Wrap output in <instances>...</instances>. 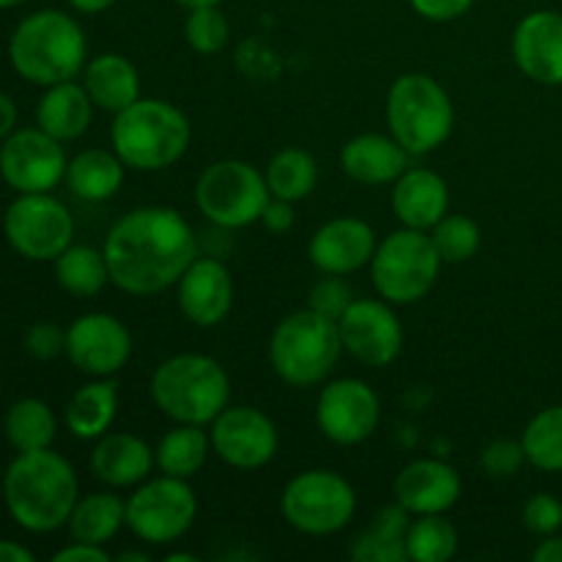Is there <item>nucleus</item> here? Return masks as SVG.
I'll list each match as a JSON object with an SVG mask.
<instances>
[{
  "label": "nucleus",
  "mask_w": 562,
  "mask_h": 562,
  "mask_svg": "<svg viewBox=\"0 0 562 562\" xmlns=\"http://www.w3.org/2000/svg\"><path fill=\"white\" fill-rule=\"evenodd\" d=\"M110 283L132 296L173 289L198 258L192 225L170 206H137L115 220L102 245Z\"/></svg>",
  "instance_id": "1"
},
{
  "label": "nucleus",
  "mask_w": 562,
  "mask_h": 562,
  "mask_svg": "<svg viewBox=\"0 0 562 562\" xmlns=\"http://www.w3.org/2000/svg\"><path fill=\"white\" fill-rule=\"evenodd\" d=\"M77 499L80 483L75 467L49 448L20 453L3 475V503L11 519L36 536L69 525Z\"/></svg>",
  "instance_id": "2"
},
{
  "label": "nucleus",
  "mask_w": 562,
  "mask_h": 562,
  "mask_svg": "<svg viewBox=\"0 0 562 562\" xmlns=\"http://www.w3.org/2000/svg\"><path fill=\"white\" fill-rule=\"evenodd\" d=\"M88 42L80 22L58 9L27 14L9 38V60L22 80L55 86L75 80L86 69Z\"/></svg>",
  "instance_id": "3"
},
{
  "label": "nucleus",
  "mask_w": 562,
  "mask_h": 562,
  "mask_svg": "<svg viewBox=\"0 0 562 562\" xmlns=\"http://www.w3.org/2000/svg\"><path fill=\"white\" fill-rule=\"evenodd\" d=\"M192 140L184 110L165 99H137L113 115L110 146L121 162L137 173H154L179 162Z\"/></svg>",
  "instance_id": "4"
},
{
  "label": "nucleus",
  "mask_w": 562,
  "mask_h": 562,
  "mask_svg": "<svg viewBox=\"0 0 562 562\" xmlns=\"http://www.w3.org/2000/svg\"><path fill=\"white\" fill-rule=\"evenodd\" d=\"M148 393L168 420L209 426L231 404V379L214 357L181 351L154 368Z\"/></svg>",
  "instance_id": "5"
},
{
  "label": "nucleus",
  "mask_w": 562,
  "mask_h": 562,
  "mask_svg": "<svg viewBox=\"0 0 562 562\" xmlns=\"http://www.w3.org/2000/svg\"><path fill=\"white\" fill-rule=\"evenodd\" d=\"M340 355L344 340L338 322L311 307L280 318L269 338V366L274 376L291 387H316L327 382Z\"/></svg>",
  "instance_id": "6"
},
{
  "label": "nucleus",
  "mask_w": 562,
  "mask_h": 562,
  "mask_svg": "<svg viewBox=\"0 0 562 562\" xmlns=\"http://www.w3.org/2000/svg\"><path fill=\"white\" fill-rule=\"evenodd\" d=\"M387 132L412 154H431L453 135L456 108L450 93L426 71H406L393 80L384 102Z\"/></svg>",
  "instance_id": "7"
},
{
  "label": "nucleus",
  "mask_w": 562,
  "mask_h": 562,
  "mask_svg": "<svg viewBox=\"0 0 562 562\" xmlns=\"http://www.w3.org/2000/svg\"><path fill=\"white\" fill-rule=\"evenodd\" d=\"M442 258L428 231L404 228L384 236L371 258L373 289L390 305H412L431 294L442 272Z\"/></svg>",
  "instance_id": "8"
},
{
  "label": "nucleus",
  "mask_w": 562,
  "mask_h": 562,
  "mask_svg": "<svg viewBox=\"0 0 562 562\" xmlns=\"http://www.w3.org/2000/svg\"><path fill=\"white\" fill-rule=\"evenodd\" d=\"M269 192L267 179L256 165L245 159L212 162L195 184V206L217 228H247L261 223Z\"/></svg>",
  "instance_id": "9"
},
{
  "label": "nucleus",
  "mask_w": 562,
  "mask_h": 562,
  "mask_svg": "<svg viewBox=\"0 0 562 562\" xmlns=\"http://www.w3.org/2000/svg\"><path fill=\"white\" fill-rule=\"evenodd\" d=\"M280 514L302 536H335L355 519L357 492L340 472L307 470L285 483Z\"/></svg>",
  "instance_id": "10"
},
{
  "label": "nucleus",
  "mask_w": 562,
  "mask_h": 562,
  "mask_svg": "<svg viewBox=\"0 0 562 562\" xmlns=\"http://www.w3.org/2000/svg\"><path fill=\"white\" fill-rule=\"evenodd\" d=\"M198 519V497L190 481L159 475L137 483L126 499V527L148 547H168L190 532Z\"/></svg>",
  "instance_id": "11"
},
{
  "label": "nucleus",
  "mask_w": 562,
  "mask_h": 562,
  "mask_svg": "<svg viewBox=\"0 0 562 562\" xmlns=\"http://www.w3.org/2000/svg\"><path fill=\"white\" fill-rule=\"evenodd\" d=\"M3 231L16 256L55 261L75 239V217L49 192H22L5 212Z\"/></svg>",
  "instance_id": "12"
},
{
  "label": "nucleus",
  "mask_w": 562,
  "mask_h": 562,
  "mask_svg": "<svg viewBox=\"0 0 562 562\" xmlns=\"http://www.w3.org/2000/svg\"><path fill=\"white\" fill-rule=\"evenodd\" d=\"M382 401L362 379L346 376L327 382L316 401V426L324 439L340 448H355L376 434Z\"/></svg>",
  "instance_id": "13"
},
{
  "label": "nucleus",
  "mask_w": 562,
  "mask_h": 562,
  "mask_svg": "<svg viewBox=\"0 0 562 562\" xmlns=\"http://www.w3.org/2000/svg\"><path fill=\"white\" fill-rule=\"evenodd\" d=\"M212 453L234 470H261L274 459L280 448V434L272 417L263 415L256 406H225L209 423Z\"/></svg>",
  "instance_id": "14"
},
{
  "label": "nucleus",
  "mask_w": 562,
  "mask_h": 562,
  "mask_svg": "<svg viewBox=\"0 0 562 562\" xmlns=\"http://www.w3.org/2000/svg\"><path fill=\"white\" fill-rule=\"evenodd\" d=\"M64 143L44 130H14L0 143V176L11 190L49 192L66 179Z\"/></svg>",
  "instance_id": "15"
},
{
  "label": "nucleus",
  "mask_w": 562,
  "mask_h": 562,
  "mask_svg": "<svg viewBox=\"0 0 562 562\" xmlns=\"http://www.w3.org/2000/svg\"><path fill=\"white\" fill-rule=\"evenodd\" d=\"M387 300H351L338 318L344 351L368 368L393 366L404 349V327Z\"/></svg>",
  "instance_id": "16"
},
{
  "label": "nucleus",
  "mask_w": 562,
  "mask_h": 562,
  "mask_svg": "<svg viewBox=\"0 0 562 562\" xmlns=\"http://www.w3.org/2000/svg\"><path fill=\"white\" fill-rule=\"evenodd\" d=\"M66 357L88 376H115L132 357V335L126 324L110 313H86L66 329Z\"/></svg>",
  "instance_id": "17"
},
{
  "label": "nucleus",
  "mask_w": 562,
  "mask_h": 562,
  "mask_svg": "<svg viewBox=\"0 0 562 562\" xmlns=\"http://www.w3.org/2000/svg\"><path fill=\"white\" fill-rule=\"evenodd\" d=\"M176 300L187 322L195 327H217L234 307V278L231 269L217 258H201L187 267L176 283Z\"/></svg>",
  "instance_id": "18"
},
{
  "label": "nucleus",
  "mask_w": 562,
  "mask_h": 562,
  "mask_svg": "<svg viewBox=\"0 0 562 562\" xmlns=\"http://www.w3.org/2000/svg\"><path fill=\"white\" fill-rule=\"evenodd\" d=\"M510 53L525 77L538 86H562V14L552 9L521 16Z\"/></svg>",
  "instance_id": "19"
},
{
  "label": "nucleus",
  "mask_w": 562,
  "mask_h": 562,
  "mask_svg": "<svg viewBox=\"0 0 562 562\" xmlns=\"http://www.w3.org/2000/svg\"><path fill=\"white\" fill-rule=\"evenodd\" d=\"M376 245V231L371 223L360 217H335L316 228L307 245V256L322 274L346 278L371 263Z\"/></svg>",
  "instance_id": "20"
},
{
  "label": "nucleus",
  "mask_w": 562,
  "mask_h": 562,
  "mask_svg": "<svg viewBox=\"0 0 562 562\" xmlns=\"http://www.w3.org/2000/svg\"><path fill=\"white\" fill-rule=\"evenodd\" d=\"M461 475L453 464L439 459H415L395 475V503L412 516L448 514L461 499Z\"/></svg>",
  "instance_id": "21"
},
{
  "label": "nucleus",
  "mask_w": 562,
  "mask_h": 562,
  "mask_svg": "<svg viewBox=\"0 0 562 562\" xmlns=\"http://www.w3.org/2000/svg\"><path fill=\"white\" fill-rule=\"evenodd\" d=\"M390 206L404 228L431 231L450 209L448 181L428 168H406L393 181Z\"/></svg>",
  "instance_id": "22"
},
{
  "label": "nucleus",
  "mask_w": 562,
  "mask_h": 562,
  "mask_svg": "<svg viewBox=\"0 0 562 562\" xmlns=\"http://www.w3.org/2000/svg\"><path fill=\"white\" fill-rule=\"evenodd\" d=\"M157 467L151 445L130 431H108L97 439L91 453V472L110 488H132L151 477Z\"/></svg>",
  "instance_id": "23"
},
{
  "label": "nucleus",
  "mask_w": 562,
  "mask_h": 562,
  "mask_svg": "<svg viewBox=\"0 0 562 562\" xmlns=\"http://www.w3.org/2000/svg\"><path fill=\"white\" fill-rule=\"evenodd\" d=\"M409 159L412 154L393 135H379V132H366V135L351 137L340 148V168H344V173L368 187L393 184L409 168Z\"/></svg>",
  "instance_id": "24"
},
{
  "label": "nucleus",
  "mask_w": 562,
  "mask_h": 562,
  "mask_svg": "<svg viewBox=\"0 0 562 562\" xmlns=\"http://www.w3.org/2000/svg\"><path fill=\"white\" fill-rule=\"evenodd\" d=\"M82 86L93 108L113 115L140 99V75L121 53H102L88 60L82 69Z\"/></svg>",
  "instance_id": "25"
},
{
  "label": "nucleus",
  "mask_w": 562,
  "mask_h": 562,
  "mask_svg": "<svg viewBox=\"0 0 562 562\" xmlns=\"http://www.w3.org/2000/svg\"><path fill=\"white\" fill-rule=\"evenodd\" d=\"M93 119V102L86 86L75 80L55 82L42 93L36 104V124L55 140L69 143L88 132Z\"/></svg>",
  "instance_id": "26"
},
{
  "label": "nucleus",
  "mask_w": 562,
  "mask_h": 562,
  "mask_svg": "<svg viewBox=\"0 0 562 562\" xmlns=\"http://www.w3.org/2000/svg\"><path fill=\"white\" fill-rule=\"evenodd\" d=\"M115 415H119V387L110 376L88 382L71 395L66 404L64 423L69 434L82 442H97L99 437L113 428Z\"/></svg>",
  "instance_id": "27"
},
{
  "label": "nucleus",
  "mask_w": 562,
  "mask_h": 562,
  "mask_svg": "<svg viewBox=\"0 0 562 562\" xmlns=\"http://www.w3.org/2000/svg\"><path fill=\"white\" fill-rule=\"evenodd\" d=\"M126 165L121 157L108 148H86L66 165V184L71 195L88 203H102L119 195L124 187Z\"/></svg>",
  "instance_id": "28"
},
{
  "label": "nucleus",
  "mask_w": 562,
  "mask_h": 562,
  "mask_svg": "<svg viewBox=\"0 0 562 562\" xmlns=\"http://www.w3.org/2000/svg\"><path fill=\"white\" fill-rule=\"evenodd\" d=\"M209 453H212V439H209L206 426H190V423H176L154 448L157 470L181 481L195 477L206 464Z\"/></svg>",
  "instance_id": "29"
},
{
  "label": "nucleus",
  "mask_w": 562,
  "mask_h": 562,
  "mask_svg": "<svg viewBox=\"0 0 562 562\" xmlns=\"http://www.w3.org/2000/svg\"><path fill=\"white\" fill-rule=\"evenodd\" d=\"M66 527H69L71 541L108 547L119 536L121 527H126V499L110 492L86 494L77 499Z\"/></svg>",
  "instance_id": "30"
},
{
  "label": "nucleus",
  "mask_w": 562,
  "mask_h": 562,
  "mask_svg": "<svg viewBox=\"0 0 562 562\" xmlns=\"http://www.w3.org/2000/svg\"><path fill=\"white\" fill-rule=\"evenodd\" d=\"M412 514L404 505H387L373 516L371 527L355 538L351 558L357 562H406V530Z\"/></svg>",
  "instance_id": "31"
},
{
  "label": "nucleus",
  "mask_w": 562,
  "mask_h": 562,
  "mask_svg": "<svg viewBox=\"0 0 562 562\" xmlns=\"http://www.w3.org/2000/svg\"><path fill=\"white\" fill-rule=\"evenodd\" d=\"M263 179H267L272 198L291 203L305 201L318 184V165L305 148H280L263 168Z\"/></svg>",
  "instance_id": "32"
},
{
  "label": "nucleus",
  "mask_w": 562,
  "mask_h": 562,
  "mask_svg": "<svg viewBox=\"0 0 562 562\" xmlns=\"http://www.w3.org/2000/svg\"><path fill=\"white\" fill-rule=\"evenodd\" d=\"M3 431L16 453H31V450L53 448L58 420H55L53 409L44 401L20 398L5 412Z\"/></svg>",
  "instance_id": "33"
},
{
  "label": "nucleus",
  "mask_w": 562,
  "mask_h": 562,
  "mask_svg": "<svg viewBox=\"0 0 562 562\" xmlns=\"http://www.w3.org/2000/svg\"><path fill=\"white\" fill-rule=\"evenodd\" d=\"M53 263L55 280L71 296H97L110 283L108 258L91 245H69Z\"/></svg>",
  "instance_id": "34"
},
{
  "label": "nucleus",
  "mask_w": 562,
  "mask_h": 562,
  "mask_svg": "<svg viewBox=\"0 0 562 562\" xmlns=\"http://www.w3.org/2000/svg\"><path fill=\"white\" fill-rule=\"evenodd\" d=\"M459 552V530L445 514L412 516L406 530V558L412 562H448Z\"/></svg>",
  "instance_id": "35"
},
{
  "label": "nucleus",
  "mask_w": 562,
  "mask_h": 562,
  "mask_svg": "<svg viewBox=\"0 0 562 562\" xmlns=\"http://www.w3.org/2000/svg\"><path fill=\"white\" fill-rule=\"evenodd\" d=\"M527 464L541 472H562V406H547L521 431Z\"/></svg>",
  "instance_id": "36"
},
{
  "label": "nucleus",
  "mask_w": 562,
  "mask_h": 562,
  "mask_svg": "<svg viewBox=\"0 0 562 562\" xmlns=\"http://www.w3.org/2000/svg\"><path fill=\"white\" fill-rule=\"evenodd\" d=\"M428 234H431L434 247H437L439 258H442L445 263L470 261V258L477 256L483 241L481 225L472 217H467V214L448 212L431 231H428Z\"/></svg>",
  "instance_id": "37"
},
{
  "label": "nucleus",
  "mask_w": 562,
  "mask_h": 562,
  "mask_svg": "<svg viewBox=\"0 0 562 562\" xmlns=\"http://www.w3.org/2000/svg\"><path fill=\"white\" fill-rule=\"evenodd\" d=\"M228 16L220 11V5H203V9L187 11L184 42L190 49H195L201 55H214L228 44Z\"/></svg>",
  "instance_id": "38"
},
{
  "label": "nucleus",
  "mask_w": 562,
  "mask_h": 562,
  "mask_svg": "<svg viewBox=\"0 0 562 562\" xmlns=\"http://www.w3.org/2000/svg\"><path fill=\"white\" fill-rule=\"evenodd\" d=\"M527 464L525 448H521V439H494L483 448L481 453V470L486 472L492 481H508V477L519 475L521 467Z\"/></svg>",
  "instance_id": "39"
},
{
  "label": "nucleus",
  "mask_w": 562,
  "mask_h": 562,
  "mask_svg": "<svg viewBox=\"0 0 562 562\" xmlns=\"http://www.w3.org/2000/svg\"><path fill=\"white\" fill-rule=\"evenodd\" d=\"M351 300L355 296H351L349 283L340 274H324V278L313 283L311 294H307V307L338 322L346 307L351 305Z\"/></svg>",
  "instance_id": "40"
},
{
  "label": "nucleus",
  "mask_w": 562,
  "mask_h": 562,
  "mask_svg": "<svg viewBox=\"0 0 562 562\" xmlns=\"http://www.w3.org/2000/svg\"><path fill=\"white\" fill-rule=\"evenodd\" d=\"M521 525L538 538L554 536L562 530V503L554 494H532L521 508Z\"/></svg>",
  "instance_id": "41"
},
{
  "label": "nucleus",
  "mask_w": 562,
  "mask_h": 562,
  "mask_svg": "<svg viewBox=\"0 0 562 562\" xmlns=\"http://www.w3.org/2000/svg\"><path fill=\"white\" fill-rule=\"evenodd\" d=\"M22 346H25L33 360L49 362L55 357L66 355V333L53 322H36L33 327L25 329Z\"/></svg>",
  "instance_id": "42"
},
{
  "label": "nucleus",
  "mask_w": 562,
  "mask_h": 562,
  "mask_svg": "<svg viewBox=\"0 0 562 562\" xmlns=\"http://www.w3.org/2000/svg\"><path fill=\"white\" fill-rule=\"evenodd\" d=\"M415 14L431 22H453L475 5V0H409Z\"/></svg>",
  "instance_id": "43"
},
{
  "label": "nucleus",
  "mask_w": 562,
  "mask_h": 562,
  "mask_svg": "<svg viewBox=\"0 0 562 562\" xmlns=\"http://www.w3.org/2000/svg\"><path fill=\"white\" fill-rule=\"evenodd\" d=\"M261 225L274 236L289 234V231L296 225L294 203L280 201V198H269L267 209H263V214H261Z\"/></svg>",
  "instance_id": "44"
},
{
  "label": "nucleus",
  "mask_w": 562,
  "mask_h": 562,
  "mask_svg": "<svg viewBox=\"0 0 562 562\" xmlns=\"http://www.w3.org/2000/svg\"><path fill=\"white\" fill-rule=\"evenodd\" d=\"M110 552L104 547H97V543H82L71 541L69 547L58 549L53 554V562H110Z\"/></svg>",
  "instance_id": "45"
},
{
  "label": "nucleus",
  "mask_w": 562,
  "mask_h": 562,
  "mask_svg": "<svg viewBox=\"0 0 562 562\" xmlns=\"http://www.w3.org/2000/svg\"><path fill=\"white\" fill-rule=\"evenodd\" d=\"M532 560L536 562H562V536H547L538 541L536 552H532Z\"/></svg>",
  "instance_id": "46"
},
{
  "label": "nucleus",
  "mask_w": 562,
  "mask_h": 562,
  "mask_svg": "<svg viewBox=\"0 0 562 562\" xmlns=\"http://www.w3.org/2000/svg\"><path fill=\"white\" fill-rule=\"evenodd\" d=\"M16 115L20 113H16L14 99H11L9 93H0V143H3L11 132H14Z\"/></svg>",
  "instance_id": "47"
},
{
  "label": "nucleus",
  "mask_w": 562,
  "mask_h": 562,
  "mask_svg": "<svg viewBox=\"0 0 562 562\" xmlns=\"http://www.w3.org/2000/svg\"><path fill=\"white\" fill-rule=\"evenodd\" d=\"M31 549H25L22 543L14 541H0V562H33Z\"/></svg>",
  "instance_id": "48"
},
{
  "label": "nucleus",
  "mask_w": 562,
  "mask_h": 562,
  "mask_svg": "<svg viewBox=\"0 0 562 562\" xmlns=\"http://www.w3.org/2000/svg\"><path fill=\"white\" fill-rule=\"evenodd\" d=\"M66 3L75 11H80V14H102V11H108L115 0H66Z\"/></svg>",
  "instance_id": "49"
},
{
  "label": "nucleus",
  "mask_w": 562,
  "mask_h": 562,
  "mask_svg": "<svg viewBox=\"0 0 562 562\" xmlns=\"http://www.w3.org/2000/svg\"><path fill=\"white\" fill-rule=\"evenodd\" d=\"M176 3L181 5V9H203V5H220L223 0H176Z\"/></svg>",
  "instance_id": "50"
},
{
  "label": "nucleus",
  "mask_w": 562,
  "mask_h": 562,
  "mask_svg": "<svg viewBox=\"0 0 562 562\" xmlns=\"http://www.w3.org/2000/svg\"><path fill=\"white\" fill-rule=\"evenodd\" d=\"M119 562H148V554L146 552H121Z\"/></svg>",
  "instance_id": "51"
},
{
  "label": "nucleus",
  "mask_w": 562,
  "mask_h": 562,
  "mask_svg": "<svg viewBox=\"0 0 562 562\" xmlns=\"http://www.w3.org/2000/svg\"><path fill=\"white\" fill-rule=\"evenodd\" d=\"M165 562H198V554H190V552H170Z\"/></svg>",
  "instance_id": "52"
},
{
  "label": "nucleus",
  "mask_w": 562,
  "mask_h": 562,
  "mask_svg": "<svg viewBox=\"0 0 562 562\" xmlns=\"http://www.w3.org/2000/svg\"><path fill=\"white\" fill-rule=\"evenodd\" d=\"M25 0H0V9H14V5H22Z\"/></svg>",
  "instance_id": "53"
}]
</instances>
